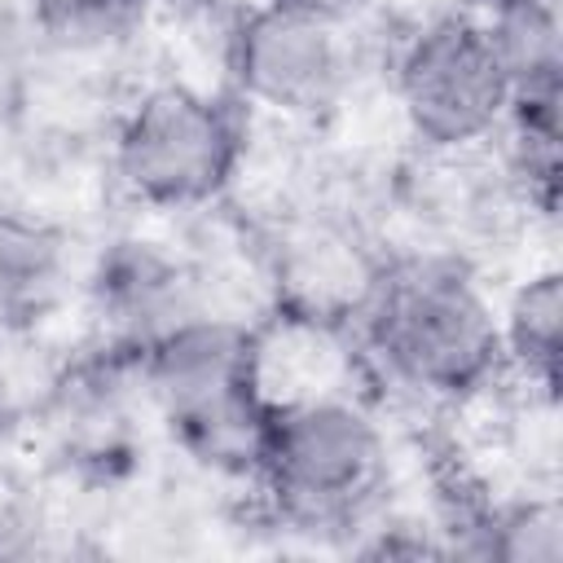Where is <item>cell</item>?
Here are the masks:
<instances>
[{
    "label": "cell",
    "mask_w": 563,
    "mask_h": 563,
    "mask_svg": "<svg viewBox=\"0 0 563 563\" xmlns=\"http://www.w3.org/2000/svg\"><path fill=\"white\" fill-rule=\"evenodd\" d=\"M356 334L383 378L427 400H471L506 374L497 303L457 255L387 260Z\"/></svg>",
    "instance_id": "6da1fadb"
},
{
    "label": "cell",
    "mask_w": 563,
    "mask_h": 563,
    "mask_svg": "<svg viewBox=\"0 0 563 563\" xmlns=\"http://www.w3.org/2000/svg\"><path fill=\"white\" fill-rule=\"evenodd\" d=\"M136 383L189 457L255 475L273 413L260 378V325L207 308L136 356Z\"/></svg>",
    "instance_id": "7a4b0ae2"
},
{
    "label": "cell",
    "mask_w": 563,
    "mask_h": 563,
    "mask_svg": "<svg viewBox=\"0 0 563 563\" xmlns=\"http://www.w3.org/2000/svg\"><path fill=\"white\" fill-rule=\"evenodd\" d=\"M251 479L290 528H352L383 493L387 435L369 405L347 391L290 396L268 413Z\"/></svg>",
    "instance_id": "3957f363"
},
{
    "label": "cell",
    "mask_w": 563,
    "mask_h": 563,
    "mask_svg": "<svg viewBox=\"0 0 563 563\" xmlns=\"http://www.w3.org/2000/svg\"><path fill=\"white\" fill-rule=\"evenodd\" d=\"M246 128L229 97L194 84L145 88L114 132L119 185L158 211H198L242 172Z\"/></svg>",
    "instance_id": "277c9868"
},
{
    "label": "cell",
    "mask_w": 563,
    "mask_h": 563,
    "mask_svg": "<svg viewBox=\"0 0 563 563\" xmlns=\"http://www.w3.org/2000/svg\"><path fill=\"white\" fill-rule=\"evenodd\" d=\"M515 79L475 13H440L422 22L396 53V106L409 136L462 158L506 128Z\"/></svg>",
    "instance_id": "5b68a950"
},
{
    "label": "cell",
    "mask_w": 563,
    "mask_h": 563,
    "mask_svg": "<svg viewBox=\"0 0 563 563\" xmlns=\"http://www.w3.org/2000/svg\"><path fill=\"white\" fill-rule=\"evenodd\" d=\"M224 57L238 97L286 119L325 114L352 84L347 26L277 0H260L233 22Z\"/></svg>",
    "instance_id": "8992f818"
},
{
    "label": "cell",
    "mask_w": 563,
    "mask_h": 563,
    "mask_svg": "<svg viewBox=\"0 0 563 563\" xmlns=\"http://www.w3.org/2000/svg\"><path fill=\"white\" fill-rule=\"evenodd\" d=\"M383 268L387 255H378L356 224L334 216H290L264 246L273 317L330 334L356 330Z\"/></svg>",
    "instance_id": "52a82bcc"
},
{
    "label": "cell",
    "mask_w": 563,
    "mask_h": 563,
    "mask_svg": "<svg viewBox=\"0 0 563 563\" xmlns=\"http://www.w3.org/2000/svg\"><path fill=\"white\" fill-rule=\"evenodd\" d=\"M92 303L110 352L132 361L180 321L207 312L198 273L158 242H119L92 277Z\"/></svg>",
    "instance_id": "ba28073f"
},
{
    "label": "cell",
    "mask_w": 563,
    "mask_h": 563,
    "mask_svg": "<svg viewBox=\"0 0 563 563\" xmlns=\"http://www.w3.org/2000/svg\"><path fill=\"white\" fill-rule=\"evenodd\" d=\"M70 286V246L66 238L35 216L0 211V321L35 325L62 303Z\"/></svg>",
    "instance_id": "9c48e42d"
},
{
    "label": "cell",
    "mask_w": 563,
    "mask_h": 563,
    "mask_svg": "<svg viewBox=\"0 0 563 563\" xmlns=\"http://www.w3.org/2000/svg\"><path fill=\"white\" fill-rule=\"evenodd\" d=\"M501 325V361L523 387L554 396L559 361H563V277L559 268L528 273L510 299L497 308Z\"/></svg>",
    "instance_id": "30bf717a"
},
{
    "label": "cell",
    "mask_w": 563,
    "mask_h": 563,
    "mask_svg": "<svg viewBox=\"0 0 563 563\" xmlns=\"http://www.w3.org/2000/svg\"><path fill=\"white\" fill-rule=\"evenodd\" d=\"M484 554L510 563H554L563 554V515L550 497H528L515 506L493 510L479 528Z\"/></svg>",
    "instance_id": "8fae6325"
},
{
    "label": "cell",
    "mask_w": 563,
    "mask_h": 563,
    "mask_svg": "<svg viewBox=\"0 0 563 563\" xmlns=\"http://www.w3.org/2000/svg\"><path fill=\"white\" fill-rule=\"evenodd\" d=\"M154 0H35L40 31L62 48H106L145 22Z\"/></svg>",
    "instance_id": "7c38bea8"
},
{
    "label": "cell",
    "mask_w": 563,
    "mask_h": 563,
    "mask_svg": "<svg viewBox=\"0 0 563 563\" xmlns=\"http://www.w3.org/2000/svg\"><path fill=\"white\" fill-rule=\"evenodd\" d=\"M48 523V506L31 466H22L9 444L0 449V559L26 554Z\"/></svg>",
    "instance_id": "4fadbf2b"
},
{
    "label": "cell",
    "mask_w": 563,
    "mask_h": 563,
    "mask_svg": "<svg viewBox=\"0 0 563 563\" xmlns=\"http://www.w3.org/2000/svg\"><path fill=\"white\" fill-rule=\"evenodd\" d=\"M26 101V57L9 31H0V132L22 114Z\"/></svg>",
    "instance_id": "5bb4252c"
},
{
    "label": "cell",
    "mask_w": 563,
    "mask_h": 563,
    "mask_svg": "<svg viewBox=\"0 0 563 563\" xmlns=\"http://www.w3.org/2000/svg\"><path fill=\"white\" fill-rule=\"evenodd\" d=\"M277 4H290L299 13H312V18H325V22H339V26H352L369 0H277Z\"/></svg>",
    "instance_id": "9a60e30c"
},
{
    "label": "cell",
    "mask_w": 563,
    "mask_h": 563,
    "mask_svg": "<svg viewBox=\"0 0 563 563\" xmlns=\"http://www.w3.org/2000/svg\"><path fill=\"white\" fill-rule=\"evenodd\" d=\"M18 418H22V405H18V387H13L9 369L0 365V449L13 440V431H18Z\"/></svg>",
    "instance_id": "2e32d148"
},
{
    "label": "cell",
    "mask_w": 563,
    "mask_h": 563,
    "mask_svg": "<svg viewBox=\"0 0 563 563\" xmlns=\"http://www.w3.org/2000/svg\"><path fill=\"white\" fill-rule=\"evenodd\" d=\"M0 330H4V321H0Z\"/></svg>",
    "instance_id": "e0dca14e"
}]
</instances>
